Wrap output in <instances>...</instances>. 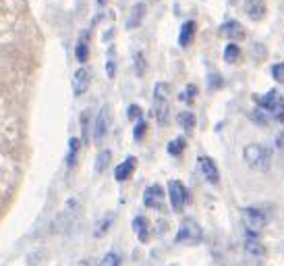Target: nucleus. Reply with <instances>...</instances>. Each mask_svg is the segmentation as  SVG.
<instances>
[{"instance_id": "obj_1", "label": "nucleus", "mask_w": 284, "mask_h": 266, "mask_svg": "<svg viewBox=\"0 0 284 266\" xmlns=\"http://www.w3.org/2000/svg\"><path fill=\"white\" fill-rule=\"evenodd\" d=\"M243 160L247 162L249 169L255 171H268L270 162H272V152L266 146H259V144H249L243 150Z\"/></svg>"}, {"instance_id": "obj_2", "label": "nucleus", "mask_w": 284, "mask_h": 266, "mask_svg": "<svg viewBox=\"0 0 284 266\" xmlns=\"http://www.w3.org/2000/svg\"><path fill=\"white\" fill-rule=\"evenodd\" d=\"M168 96H170V87L164 81H158L154 87V115L158 119V125L168 123Z\"/></svg>"}, {"instance_id": "obj_3", "label": "nucleus", "mask_w": 284, "mask_h": 266, "mask_svg": "<svg viewBox=\"0 0 284 266\" xmlns=\"http://www.w3.org/2000/svg\"><path fill=\"white\" fill-rule=\"evenodd\" d=\"M204 239V231L201 227L197 225V220L193 218H185L179 231H177V243H185V246H195Z\"/></svg>"}, {"instance_id": "obj_4", "label": "nucleus", "mask_w": 284, "mask_h": 266, "mask_svg": "<svg viewBox=\"0 0 284 266\" xmlns=\"http://www.w3.org/2000/svg\"><path fill=\"white\" fill-rule=\"evenodd\" d=\"M243 225L247 237H257V233L266 227V214L259 208H245L243 210Z\"/></svg>"}, {"instance_id": "obj_5", "label": "nucleus", "mask_w": 284, "mask_h": 266, "mask_svg": "<svg viewBox=\"0 0 284 266\" xmlns=\"http://www.w3.org/2000/svg\"><path fill=\"white\" fill-rule=\"evenodd\" d=\"M110 121H112V115H110V106L104 104L100 108V113L96 117V123H94V144L100 146L102 140L108 136V129H110Z\"/></svg>"}, {"instance_id": "obj_6", "label": "nucleus", "mask_w": 284, "mask_h": 266, "mask_svg": "<svg viewBox=\"0 0 284 266\" xmlns=\"http://www.w3.org/2000/svg\"><path fill=\"white\" fill-rule=\"evenodd\" d=\"M168 197H170V204H172L174 212H183V208L187 206V200H189L185 185L177 179L168 183Z\"/></svg>"}, {"instance_id": "obj_7", "label": "nucleus", "mask_w": 284, "mask_h": 266, "mask_svg": "<svg viewBox=\"0 0 284 266\" xmlns=\"http://www.w3.org/2000/svg\"><path fill=\"white\" fill-rule=\"evenodd\" d=\"M197 167H199V173L204 175V179L208 183L218 185V181H220V173H218V167H216V162L210 156H199L197 158Z\"/></svg>"}, {"instance_id": "obj_8", "label": "nucleus", "mask_w": 284, "mask_h": 266, "mask_svg": "<svg viewBox=\"0 0 284 266\" xmlns=\"http://www.w3.org/2000/svg\"><path fill=\"white\" fill-rule=\"evenodd\" d=\"M143 204L147 208H162L164 206V189L160 185H149L143 191Z\"/></svg>"}, {"instance_id": "obj_9", "label": "nucleus", "mask_w": 284, "mask_h": 266, "mask_svg": "<svg viewBox=\"0 0 284 266\" xmlns=\"http://www.w3.org/2000/svg\"><path fill=\"white\" fill-rule=\"evenodd\" d=\"M243 11H245V15L249 19L261 21V19L266 17V3H264V0H245Z\"/></svg>"}, {"instance_id": "obj_10", "label": "nucleus", "mask_w": 284, "mask_h": 266, "mask_svg": "<svg viewBox=\"0 0 284 266\" xmlns=\"http://www.w3.org/2000/svg\"><path fill=\"white\" fill-rule=\"evenodd\" d=\"M90 79H92V71L87 69V66H83V69H79L73 77V92L75 96H81L85 94V90L90 87Z\"/></svg>"}, {"instance_id": "obj_11", "label": "nucleus", "mask_w": 284, "mask_h": 266, "mask_svg": "<svg viewBox=\"0 0 284 266\" xmlns=\"http://www.w3.org/2000/svg\"><path fill=\"white\" fill-rule=\"evenodd\" d=\"M220 36L228 38V40H243L245 38V29H243V25L238 23V21L230 19V21H226V23L220 27Z\"/></svg>"}, {"instance_id": "obj_12", "label": "nucleus", "mask_w": 284, "mask_h": 266, "mask_svg": "<svg viewBox=\"0 0 284 266\" xmlns=\"http://www.w3.org/2000/svg\"><path fill=\"white\" fill-rule=\"evenodd\" d=\"M135 167H137V158H127V160H123L118 167H116V171H114V179L116 181H127L131 175H133V171H135Z\"/></svg>"}, {"instance_id": "obj_13", "label": "nucleus", "mask_w": 284, "mask_h": 266, "mask_svg": "<svg viewBox=\"0 0 284 266\" xmlns=\"http://www.w3.org/2000/svg\"><path fill=\"white\" fill-rule=\"evenodd\" d=\"M75 58L85 64L87 58H90V36L87 34H81V38L77 40V46H75Z\"/></svg>"}, {"instance_id": "obj_14", "label": "nucleus", "mask_w": 284, "mask_h": 266, "mask_svg": "<svg viewBox=\"0 0 284 266\" xmlns=\"http://www.w3.org/2000/svg\"><path fill=\"white\" fill-rule=\"evenodd\" d=\"M145 17V5L143 3H137L133 9H131V15H129V21H127V29H135L141 25V21Z\"/></svg>"}, {"instance_id": "obj_15", "label": "nucleus", "mask_w": 284, "mask_h": 266, "mask_svg": "<svg viewBox=\"0 0 284 266\" xmlns=\"http://www.w3.org/2000/svg\"><path fill=\"white\" fill-rule=\"evenodd\" d=\"M280 98H282V96L278 94V90H270V92H268V94H264V96H255V100H257L259 108H264V110H272Z\"/></svg>"}, {"instance_id": "obj_16", "label": "nucleus", "mask_w": 284, "mask_h": 266, "mask_svg": "<svg viewBox=\"0 0 284 266\" xmlns=\"http://www.w3.org/2000/svg\"><path fill=\"white\" fill-rule=\"evenodd\" d=\"M133 229H135V235L141 243H145L149 239V225H147V220L143 216H135L133 218Z\"/></svg>"}, {"instance_id": "obj_17", "label": "nucleus", "mask_w": 284, "mask_h": 266, "mask_svg": "<svg viewBox=\"0 0 284 266\" xmlns=\"http://www.w3.org/2000/svg\"><path fill=\"white\" fill-rule=\"evenodd\" d=\"M245 252H247L249 256H253V258H264V256H266V248L261 246L257 237H247V241H245Z\"/></svg>"}, {"instance_id": "obj_18", "label": "nucleus", "mask_w": 284, "mask_h": 266, "mask_svg": "<svg viewBox=\"0 0 284 266\" xmlns=\"http://www.w3.org/2000/svg\"><path fill=\"white\" fill-rule=\"evenodd\" d=\"M193 36H195V21H187V23H183V27H181L179 44H181L183 48H187L189 44L193 42Z\"/></svg>"}, {"instance_id": "obj_19", "label": "nucleus", "mask_w": 284, "mask_h": 266, "mask_svg": "<svg viewBox=\"0 0 284 266\" xmlns=\"http://www.w3.org/2000/svg\"><path fill=\"white\" fill-rule=\"evenodd\" d=\"M177 123H179V127H181L183 131L191 133V131L195 129V123H197V121H195V115H193V113H187V110H185V113H179V115H177Z\"/></svg>"}, {"instance_id": "obj_20", "label": "nucleus", "mask_w": 284, "mask_h": 266, "mask_svg": "<svg viewBox=\"0 0 284 266\" xmlns=\"http://www.w3.org/2000/svg\"><path fill=\"white\" fill-rule=\"evenodd\" d=\"M112 160V152L110 150H102L98 154V158H96V173H104L108 169V164H110Z\"/></svg>"}, {"instance_id": "obj_21", "label": "nucleus", "mask_w": 284, "mask_h": 266, "mask_svg": "<svg viewBox=\"0 0 284 266\" xmlns=\"http://www.w3.org/2000/svg\"><path fill=\"white\" fill-rule=\"evenodd\" d=\"M185 146H187L185 138H177V140L168 142V146H166V152L170 154V156H181V154L185 152Z\"/></svg>"}, {"instance_id": "obj_22", "label": "nucleus", "mask_w": 284, "mask_h": 266, "mask_svg": "<svg viewBox=\"0 0 284 266\" xmlns=\"http://www.w3.org/2000/svg\"><path fill=\"white\" fill-rule=\"evenodd\" d=\"M238 58H241V48H238L236 44H228V46L224 48V60H226L228 64H232V62H236Z\"/></svg>"}, {"instance_id": "obj_23", "label": "nucleus", "mask_w": 284, "mask_h": 266, "mask_svg": "<svg viewBox=\"0 0 284 266\" xmlns=\"http://www.w3.org/2000/svg\"><path fill=\"white\" fill-rule=\"evenodd\" d=\"M195 96H197V85L189 83V85L185 87V90H183V92L179 94V100H181V102H185V104H191Z\"/></svg>"}, {"instance_id": "obj_24", "label": "nucleus", "mask_w": 284, "mask_h": 266, "mask_svg": "<svg viewBox=\"0 0 284 266\" xmlns=\"http://www.w3.org/2000/svg\"><path fill=\"white\" fill-rule=\"evenodd\" d=\"M77 152H79V140H77V138H71V140H69V156H67V164H69V167H75Z\"/></svg>"}, {"instance_id": "obj_25", "label": "nucleus", "mask_w": 284, "mask_h": 266, "mask_svg": "<svg viewBox=\"0 0 284 266\" xmlns=\"http://www.w3.org/2000/svg\"><path fill=\"white\" fill-rule=\"evenodd\" d=\"M110 225H112V214H106V216H104V220H100V223L96 225L94 235H96V237H102V235L106 233V229L110 227Z\"/></svg>"}, {"instance_id": "obj_26", "label": "nucleus", "mask_w": 284, "mask_h": 266, "mask_svg": "<svg viewBox=\"0 0 284 266\" xmlns=\"http://www.w3.org/2000/svg\"><path fill=\"white\" fill-rule=\"evenodd\" d=\"M90 119H92V113L90 110H83L81 113V136L85 142H87V136H90Z\"/></svg>"}, {"instance_id": "obj_27", "label": "nucleus", "mask_w": 284, "mask_h": 266, "mask_svg": "<svg viewBox=\"0 0 284 266\" xmlns=\"http://www.w3.org/2000/svg\"><path fill=\"white\" fill-rule=\"evenodd\" d=\"M133 62H135V73H137V75H143V73H145V69H147V60H145L143 52H135Z\"/></svg>"}, {"instance_id": "obj_28", "label": "nucleus", "mask_w": 284, "mask_h": 266, "mask_svg": "<svg viewBox=\"0 0 284 266\" xmlns=\"http://www.w3.org/2000/svg\"><path fill=\"white\" fill-rule=\"evenodd\" d=\"M100 266H120V256L114 254V252H108V254L100 260Z\"/></svg>"}, {"instance_id": "obj_29", "label": "nucleus", "mask_w": 284, "mask_h": 266, "mask_svg": "<svg viewBox=\"0 0 284 266\" xmlns=\"http://www.w3.org/2000/svg\"><path fill=\"white\" fill-rule=\"evenodd\" d=\"M272 113V117L278 121V123H284V98H280L278 102H276V106L270 110Z\"/></svg>"}, {"instance_id": "obj_30", "label": "nucleus", "mask_w": 284, "mask_h": 266, "mask_svg": "<svg viewBox=\"0 0 284 266\" xmlns=\"http://www.w3.org/2000/svg\"><path fill=\"white\" fill-rule=\"evenodd\" d=\"M127 117H129L131 121H141V117H143V110H141V106H137V104H131V106L127 108Z\"/></svg>"}, {"instance_id": "obj_31", "label": "nucleus", "mask_w": 284, "mask_h": 266, "mask_svg": "<svg viewBox=\"0 0 284 266\" xmlns=\"http://www.w3.org/2000/svg\"><path fill=\"white\" fill-rule=\"evenodd\" d=\"M145 131H147V123H145L143 119L137 121V125H135V129H133V138H135V142H141V140H143Z\"/></svg>"}, {"instance_id": "obj_32", "label": "nucleus", "mask_w": 284, "mask_h": 266, "mask_svg": "<svg viewBox=\"0 0 284 266\" xmlns=\"http://www.w3.org/2000/svg\"><path fill=\"white\" fill-rule=\"evenodd\" d=\"M251 119H253V123H257V125H268V117H266V110H264V108L253 110V113H251Z\"/></svg>"}, {"instance_id": "obj_33", "label": "nucleus", "mask_w": 284, "mask_h": 266, "mask_svg": "<svg viewBox=\"0 0 284 266\" xmlns=\"http://www.w3.org/2000/svg\"><path fill=\"white\" fill-rule=\"evenodd\" d=\"M272 77L276 81H284V62H276L272 66Z\"/></svg>"}, {"instance_id": "obj_34", "label": "nucleus", "mask_w": 284, "mask_h": 266, "mask_svg": "<svg viewBox=\"0 0 284 266\" xmlns=\"http://www.w3.org/2000/svg\"><path fill=\"white\" fill-rule=\"evenodd\" d=\"M208 83H210L212 90H218V87H222V77L218 75V73H212V75L208 77Z\"/></svg>"}, {"instance_id": "obj_35", "label": "nucleus", "mask_w": 284, "mask_h": 266, "mask_svg": "<svg viewBox=\"0 0 284 266\" xmlns=\"http://www.w3.org/2000/svg\"><path fill=\"white\" fill-rule=\"evenodd\" d=\"M106 73H108V77H110V79L114 77V60L112 58L106 62Z\"/></svg>"}, {"instance_id": "obj_36", "label": "nucleus", "mask_w": 284, "mask_h": 266, "mask_svg": "<svg viewBox=\"0 0 284 266\" xmlns=\"http://www.w3.org/2000/svg\"><path fill=\"white\" fill-rule=\"evenodd\" d=\"M228 3H230V5H234V3H236V0H228Z\"/></svg>"}, {"instance_id": "obj_37", "label": "nucleus", "mask_w": 284, "mask_h": 266, "mask_svg": "<svg viewBox=\"0 0 284 266\" xmlns=\"http://www.w3.org/2000/svg\"><path fill=\"white\" fill-rule=\"evenodd\" d=\"M98 3H100V5H102V3H106V0H98Z\"/></svg>"}]
</instances>
